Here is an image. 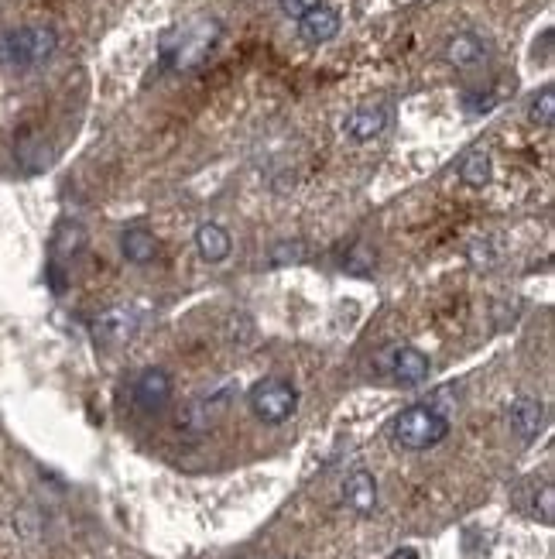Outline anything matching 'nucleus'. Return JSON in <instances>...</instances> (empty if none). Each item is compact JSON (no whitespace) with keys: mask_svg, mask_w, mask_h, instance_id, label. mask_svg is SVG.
Wrapping results in <instances>:
<instances>
[{"mask_svg":"<svg viewBox=\"0 0 555 559\" xmlns=\"http://www.w3.org/2000/svg\"><path fill=\"white\" fill-rule=\"evenodd\" d=\"M59 52V31L48 25H21L0 31V69L7 73H28L45 66Z\"/></svg>","mask_w":555,"mask_h":559,"instance_id":"obj_1","label":"nucleus"},{"mask_svg":"<svg viewBox=\"0 0 555 559\" xmlns=\"http://www.w3.org/2000/svg\"><path fill=\"white\" fill-rule=\"evenodd\" d=\"M391 436L401 450H432L449 436V419L432 405H412L391 422Z\"/></svg>","mask_w":555,"mask_h":559,"instance_id":"obj_2","label":"nucleus"},{"mask_svg":"<svg viewBox=\"0 0 555 559\" xmlns=\"http://www.w3.org/2000/svg\"><path fill=\"white\" fill-rule=\"evenodd\" d=\"M247 402H251V412L264 426H281V422H288L295 409H299V391L281 378H264L251 388Z\"/></svg>","mask_w":555,"mask_h":559,"instance_id":"obj_3","label":"nucleus"},{"mask_svg":"<svg viewBox=\"0 0 555 559\" xmlns=\"http://www.w3.org/2000/svg\"><path fill=\"white\" fill-rule=\"evenodd\" d=\"M216 35H220V25L216 21H196L179 35V45H165V62L175 69H192L206 59L209 49H213Z\"/></svg>","mask_w":555,"mask_h":559,"instance_id":"obj_4","label":"nucleus"},{"mask_svg":"<svg viewBox=\"0 0 555 559\" xmlns=\"http://www.w3.org/2000/svg\"><path fill=\"white\" fill-rule=\"evenodd\" d=\"M381 367L391 374L394 381H398L401 388L422 385V381H429V371H432L429 357L415 347H405V343H394V347H388V354L381 357Z\"/></svg>","mask_w":555,"mask_h":559,"instance_id":"obj_5","label":"nucleus"},{"mask_svg":"<svg viewBox=\"0 0 555 559\" xmlns=\"http://www.w3.org/2000/svg\"><path fill=\"white\" fill-rule=\"evenodd\" d=\"M172 391H175L172 374L162 371V367H148V371H141L138 381H134V402H138L144 412H158L168 405Z\"/></svg>","mask_w":555,"mask_h":559,"instance_id":"obj_6","label":"nucleus"},{"mask_svg":"<svg viewBox=\"0 0 555 559\" xmlns=\"http://www.w3.org/2000/svg\"><path fill=\"white\" fill-rule=\"evenodd\" d=\"M388 124H391L388 103H367V107H357L347 121H343V134L353 141H374L377 134L388 131Z\"/></svg>","mask_w":555,"mask_h":559,"instance_id":"obj_7","label":"nucleus"},{"mask_svg":"<svg viewBox=\"0 0 555 559\" xmlns=\"http://www.w3.org/2000/svg\"><path fill=\"white\" fill-rule=\"evenodd\" d=\"M93 330H96V340L100 343L120 347V343H127L134 333H138V313L127 306H114V309H107V313L96 316Z\"/></svg>","mask_w":555,"mask_h":559,"instance_id":"obj_8","label":"nucleus"},{"mask_svg":"<svg viewBox=\"0 0 555 559\" xmlns=\"http://www.w3.org/2000/svg\"><path fill=\"white\" fill-rule=\"evenodd\" d=\"M508 426L521 443H532V439H538V433L545 429V405L528 395L514 398L511 409H508Z\"/></svg>","mask_w":555,"mask_h":559,"instance_id":"obj_9","label":"nucleus"},{"mask_svg":"<svg viewBox=\"0 0 555 559\" xmlns=\"http://www.w3.org/2000/svg\"><path fill=\"white\" fill-rule=\"evenodd\" d=\"M442 59L449 62L453 69H480L487 62V45L484 38L470 35V31H460V35H453L446 42V49H442Z\"/></svg>","mask_w":555,"mask_h":559,"instance_id":"obj_10","label":"nucleus"},{"mask_svg":"<svg viewBox=\"0 0 555 559\" xmlns=\"http://www.w3.org/2000/svg\"><path fill=\"white\" fill-rule=\"evenodd\" d=\"M299 35H302V42H309V45H326L329 38L340 35V14L323 4L312 7L309 14L299 18Z\"/></svg>","mask_w":555,"mask_h":559,"instance_id":"obj_11","label":"nucleus"},{"mask_svg":"<svg viewBox=\"0 0 555 559\" xmlns=\"http://www.w3.org/2000/svg\"><path fill=\"white\" fill-rule=\"evenodd\" d=\"M343 501L357 511V515H370L377 508V481L370 470H353L343 481Z\"/></svg>","mask_w":555,"mask_h":559,"instance_id":"obj_12","label":"nucleus"},{"mask_svg":"<svg viewBox=\"0 0 555 559\" xmlns=\"http://www.w3.org/2000/svg\"><path fill=\"white\" fill-rule=\"evenodd\" d=\"M196 247H199V258L209 261V265H220V261L230 258L233 241L220 223H203V227L196 230Z\"/></svg>","mask_w":555,"mask_h":559,"instance_id":"obj_13","label":"nucleus"},{"mask_svg":"<svg viewBox=\"0 0 555 559\" xmlns=\"http://www.w3.org/2000/svg\"><path fill=\"white\" fill-rule=\"evenodd\" d=\"M227 409V395H216V398H203V402H192L189 409L179 415V426L189 429V433H206L216 419Z\"/></svg>","mask_w":555,"mask_h":559,"instance_id":"obj_14","label":"nucleus"},{"mask_svg":"<svg viewBox=\"0 0 555 559\" xmlns=\"http://www.w3.org/2000/svg\"><path fill=\"white\" fill-rule=\"evenodd\" d=\"M120 251H124V258L131 261V265H151L158 254V241L151 230H124V237H120Z\"/></svg>","mask_w":555,"mask_h":559,"instance_id":"obj_15","label":"nucleus"},{"mask_svg":"<svg viewBox=\"0 0 555 559\" xmlns=\"http://www.w3.org/2000/svg\"><path fill=\"white\" fill-rule=\"evenodd\" d=\"M83 247H86V227H83V223H76V220L59 223V230H55V241H52L55 258H76Z\"/></svg>","mask_w":555,"mask_h":559,"instance_id":"obj_16","label":"nucleus"},{"mask_svg":"<svg viewBox=\"0 0 555 559\" xmlns=\"http://www.w3.org/2000/svg\"><path fill=\"white\" fill-rule=\"evenodd\" d=\"M490 172H494V165H490L487 151H470V155L463 158V165H460V179L466 182V186H473V189H484L490 182Z\"/></svg>","mask_w":555,"mask_h":559,"instance_id":"obj_17","label":"nucleus"},{"mask_svg":"<svg viewBox=\"0 0 555 559\" xmlns=\"http://www.w3.org/2000/svg\"><path fill=\"white\" fill-rule=\"evenodd\" d=\"M528 117H532V124H538V127H552V121H555V90L552 86H545L542 93H535L532 107H528Z\"/></svg>","mask_w":555,"mask_h":559,"instance_id":"obj_18","label":"nucleus"},{"mask_svg":"<svg viewBox=\"0 0 555 559\" xmlns=\"http://www.w3.org/2000/svg\"><path fill=\"white\" fill-rule=\"evenodd\" d=\"M535 515L542 518L545 525L555 522V487L552 484H542L535 494Z\"/></svg>","mask_w":555,"mask_h":559,"instance_id":"obj_19","label":"nucleus"},{"mask_svg":"<svg viewBox=\"0 0 555 559\" xmlns=\"http://www.w3.org/2000/svg\"><path fill=\"white\" fill-rule=\"evenodd\" d=\"M319 4H323V0H278L281 11H285L288 18H295V21H299L302 14H309L312 7H319Z\"/></svg>","mask_w":555,"mask_h":559,"instance_id":"obj_20","label":"nucleus"},{"mask_svg":"<svg viewBox=\"0 0 555 559\" xmlns=\"http://www.w3.org/2000/svg\"><path fill=\"white\" fill-rule=\"evenodd\" d=\"M305 258V247L302 244H278L275 247V254H271V261H275V265H288V261H302Z\"/></svg>","mask_w":555,"mask_h":559,"instance_id":"obj_21","label":"nucleus"},{"mask_svg":"<svg viewBox=\"0 0 555 559\" xmlns=\"http://www.w3.org/2000/svg\"><path fill=\"white\" fill-rule=\"evenodd\" d=\"M470 261H473L477 268H490V265H494V251H490V244H487V241H477V244H473V247H470Z\"/></svg>","mask_w":555,"mask_h":559,"instance_id":"obj_22","label":"nucleus"},{"mask_svg":"<svg viewBox=\"0 0 555 559\" xmlns=\"http://www.w3.org/2000/svg\"><path fill=\"white\" fill-rule=\"evenodd\" d=\"M388 559H422V556H418L412 546H405V549H394V553H391Z\"/></svg>","mask_w":555,"mask_h":559,"instance_id":"obj_23","label":"nucleus"}]
</instances>
